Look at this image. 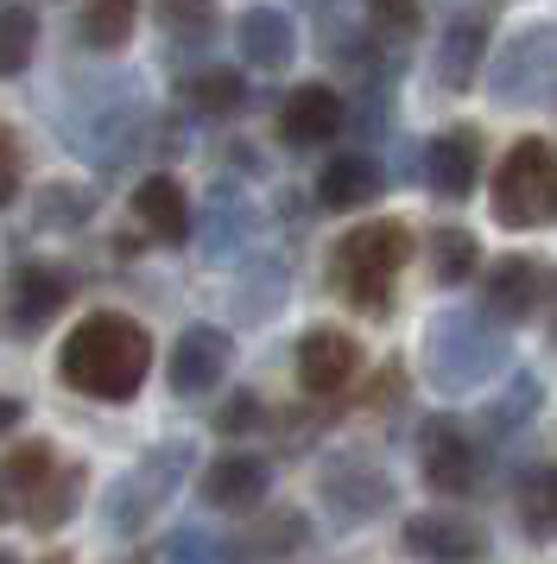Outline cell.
<instances>
[{
  "label": "cell",
  "mask_w": 557,
  "mask_h": 564,
  "mask_svg": "<svg viewBox=\"0 0 557 564\" xmlns=\"http://www.w3.org/2000/svg\"><path fill=\"white\" fill-rule=\"evenodd\" d=\"M146 375H152V336L121 311H89L70 330L64 356H57V381L89 393V400H108V406L133 400L146 387Z\"/></svg>",
  "instance_id": "cell-1"
},
{
  "label": "cell",
  "mask_w": 557,
  "mask_h": 564,
  "mask_svg": "<svg viewBox=\"0 0 557 564\" xmlns=\"http://www.w3.org/2000/svg\"><path fill=\"white\" fill-rule=\"evenodd\" d=\"M405 260H412V229L393 216H374V223H361L336 241L329 280L361 317H393V285H400Z\"/></svg>",
  "instance_id": "cell-2"
},
{
  "label": "cell",
  "mask_w": 557,
  "mask_h": 564,
  "mask_svg": "<svg viewBox=\"0 0 557 564\" xmlns=\"http://www.w3.org/2000/svg\"><path fill=\"white\" fill-rule=\"evenodd\" d=\"M494 223L501 229H545L557 223V147L520 140L494 172Z\"/></svg>",
  "instance_id": "cell-3"
},
{
  "label": "cell",
  "mask_w": 557,
  "mask_h": 564,
  "mask_svg": "<svg viewBox=\"0 0 557 564\" xmlns=\"http://www.w3.org/2000/svg\"><path fill=\"white\" fill-rule=\"evenodd\" d=\"M418 469H425V482L437 495H462V488H476L481 476V451L469 425L462 419H430L425 432H418Z\"/></svg>",
  "instance_id": "cell-4"
},
{
  "label": "cell",
  "mask_w": 557,
  "mask_h": 564,
  "mask_svg": "<svg viewBox=\"0 0 557 564\" xmlns=\"http://www.w3.org/2000/svg\"><path fill=\"white\" fill-rule=\"evenodd\" d=\"M400 539L418 564H481L488 558V533L476 520H462V513H412Z\"/></svg>",
  "instance_id": "cell-5"
},
{
  "label": "cell",
  "mask_w": 557,
  "mask_h": 564,
  "mask_svg": "<svg viewBox=\"0 0 557 564\" xmlns=\"http://www.w3.org/2000/svg\"><path fill=\"white\" fill-rule=\"evenodd\" d=\"M354 368H361V343H354L349 330H329V324H317V330L298 336V387L310 393V400L342 393V387L354 381Z\"/></svg>",
  "instance_id": "cell-6"
},
{
  "label": "cell",
  "mask_w": 557,
  "mask_h": 564,
  "mask_svg": "<svg viewBox=\"0 0 557 564\" xmlns=\"http://www.w3.org/2000/svg\"><path fill=\"white\" fill-rule=\"evenodd\" d=\"M342 121H349V102H342L329 83H304V89H292L285 108H278V140H285V147H329V140L342 133Z\"/></svg>",
  "instance_id": "cell-7"
},
{
  "label": "cell",
  "mask_w": 557,
  "mask_h": 564,
  "mask_svg": "<svg viewBox=\"0 0 557 564\" xmlns=\"http://www.w3.org/2000/svg\"><path fill=\"white\" fill-rule=\"evenodd\" d=\"M228 361H234V343H228V330H216V324H197V330H184L172 343V387L177 393H209V387H222Z\"/></svg>",
  "instance_id": "cell-8"
},
{
  "label": "cell",
  "mask_w": 557,
  "mask_h": 564,
  "mask_svg": "<svg viewBox=\"0 0 557 564\" xmlns=\"http://www.w3.org/2000/svg\"><path fill=\"white\" fill-rule=\"evenodd\" d=\"M488 32H494V7H456L450 26H444V45H437V77L450 89H469L488 57Z\"/></svg>",
  "instance_id": "cell-9"
},
{
  "label": "cell",
  "mask_w": 557,
  "mask_h": 564,
  "mask_svg": "<svg viewBox=\"0 0 557 564\" xmlns=\"http://www.w3.org/2000/svg\"><path fill=\"white\" fill-rule=\"evenodd\" d=\"M64 299H70V280L57 267L25 260V267H13V280H7V324L13 330H45L51 317L64 311Z\"/></svg>",
  "instance_id": "cell-10"
},
{
  "label": "cell",
  "mask_w": 557,
  "mask_h": 564,
  "mask_svg": "<svg viewBox=\"0 0 557 564\" xmlns=\"http://www.w3.org/2000/svg\"><path fill=\"white\" fill-rule=\"evenodd\" d=\"M51 469H57V451H51L45 437H25L20 451H7L0 457V520H25V513L39 508Z\"/></svg>",
  "instance_id": "cell-11"
},
{
  "label": "cell",
  "mask_w": 557,
  "mask_h": 564,
  "mask_svg": "<svg viewBox=\"0 0 557 564\" xmlns=\"http://www.w3.org/2000/svg\"><path fill=\"white\" fill-rule=\"evenodd\" d=\"M266 463L260 457H241V451H228V457H216L209 469L197 476V495L209 501V508L222 513H253L260 501H266Z\"/></svg>",
  "instance_id": "cell-12"
},
{
  "label": "cell",
  "mask_w": 557,
  "mask_h": 564,
  "mask_svg": "<svg viewBox=\"0 0 557 564\" xmlns=\"http://www.w3.org/2000/svg\"><path fill=\"white\" fill-rule=\"evenodd\" d=\"M481 172V133L476 128H444L425 147V178L437 197H469Z\"/></svg>",
  "instance_id": "cell-13"
},
{
  "label": "cell",
  "mask_w": 557,
  "mask_h": 564,
  "mask_svg": "<svg viewBox=\"0 0 557 564\" xmlns=\"http://www.w3.org/2000/svg\"><path fill=\"white\" fill-rule=\"evenodd\" d=\"M133 216L146 223V235L159 241H184L190 235V197H184V184L172 172H152L140 191H133Z\"/></svg>",
  "instance_id": "cell-14"
},
{
  "label": "cell",
  "mask_w": 557,
  "mask_h": 564,
  "mask_svg": "<svg viewBox=\"0 0 557 564\" xmlns=\"http://www.w3.org/2000/svg\"><path fill=\"white\" fill-rule=\"evenodd\" d=\"M380 197V165L361 153H336L317 178V204L324 209H361Z\"/></svg>",
  "instance_id": "cell-15"
},
{
  "label": "cell",
  "mask_w": 557,
  "mask_h": 564,
  "mask_svg": "<svg viewBox=\"0 0 557 564\" xmlns=\"http://www.w3.org/2000/svg\"><path fill=\"white\" fill-rule=\"evenodd\" d=\"M241 52L260 70H285L292 64V13L285 7H248L241 13Z\"/></svg>",
  "instance_id": "cell-16"
},
{
  "label": "cell",
  "mask_w": 557,
  "mask_h": 564,
  "mask_svg": "<svg viewBox=\"0 0 557 564\" xmlns=\"http://www.w3.org/2000/svg\"><path fill=\"white\" fill-rule=\"evenodd\" d=\"M538 292H545V273L532 267V260H501L494 273H488V311L501 317V324H520L538 311Z\"/></svg>",
  "instance_id": "cell-17"
},
{
  "label": "cell",
  "mask_w": 557,
  "mask_h": 564,
  "mask_svg": "<svg viewBox=\"0 0 557 564\" xmlns=\"http://www.w3.org/2000/svg\"><path fill=\"white\" fill-rule=\"evenodd\" d=\"M133 20H140V13H133L127 0H89V7L76 13V26H83V45H89V52H121L127 32H133Z\"/></svg>",
  "instance_id": "cell-18"
},
{
  "label": "cell",
  "mask_w": 557,
  "mask_h": 564,
  "mask_svg": "<svg viewBox=\"0 0 557 564\" xmlns=\"http://www.w3.org/2000/svg\"><path fill=\"white\" fill-rule=\"evenodd\" d=\"M32 45H39V13L20 7V0H7L0 7V77H20L32 64Z\"/></svg>",
  "instance_id": "cell-19"
},
{
  "label": "cell",
  "mask_w": 557,
  "mask_h": 564,
  "mask_svg": "<svg viewBox=\"0 0 557 564\" xmlns=\"http://www.w3.org/2000/svg\"><path fill=\"white\" fill-rule=\"evenodd\" d=\"M430 273H437V285H462V280H476V260H481V248H476V235L469 229H437L430 235Z\"/></svg>",
  "instance_id": "cell-20"
},
{
  "label": "cell",
  "mask_w": 557,
  "mask_h": 564,
  "mask_svg": "<svg viewBox=\"0 0 557 564\" xmlns=\"http://www.w3.org/2000/svg\"><path fill=\"white\" fill-rule=\"evenodd\" d=\"M83 482H89V476H83V463H70V469L57 463V469H51V482H45V495H39V508L25 513V527H39V533L64 527V520L76 513V495H83Z\"/></svg>",
  "instance_id": "cell-21"
},
{
  "label": "cell",
  "mask_w": 557,
  "mask_h": 564,
  "mask_svg": "<svg viewBox=\"0 0 557 564\" xmlns=\"http://www.w3.org/2000/svg\"><path fill=\"white\" fill-rule=\"evenodd\" d=\"M241 102H248V83H241V70L209 64V70H197V77H190V108H197V115H234Z\"/></svg>",
  "instance_id": "cell-22"
},
{
  "label": "cell",
  "mask_w": 557,
  "mask_h": 564,
  "mask_svg": "<svg viewBox=\"0 0 557 564\" xmlns=\"http://www.w3.org/2000/svg\"><path fill=\"white\" fill-rule=\"evenodd\" d=\"M520 520H526V533H557V463L532 469L520 482Z\"/></svg>",
  "instance_id": "cell-23"
},
{
  "label": "cell",
  "mask_w": 557,
  "mask_h": 564,
  "mask_svg": "<svg viewBox=\"0 0 557 564\" xmlns=\"http://www.w3.org/2000/svg\"><path fill=\"white\" fill-rule=\"evenodd\" d=\"M368 32L405 45V39H418V32H425V13H418V7H405V0H380L374 13H368Z\"/></svg>",
  "instance_id": "cell-24"
},
{
  "label": "cell",
  "mask_w": 557,
  "mask_h": 564,
  "mask_svg": "<svg viewBox=\"0 0 557 564\" xmlns=\"http://www.w3.org/2000/svg\"><path fill=\"white\" fill-rule=\"evenodd\" d=\"M159 20H165L172 39H190V45H203V39L216 32V13H209V7H159Z\"/></svg>",
  "instance_id": "cell-25"
},
{
  "label": "cell",
  "mask_w": 557,
  "mask_h": 564,
  "mask_svg": "<svg viewBox=\"0 0 557 564\" xmlns=\"http://www.w3.org/2000/svg\"><path fill=\"white\" fill-rule=\"evenodd\" d=\"M532 406H538V381H532V375H520V381L506 387V400H501V406H494V425H501V432H506V425H513L520 412H526V419H532Z\"/></svg>",
  "instance_id": "cell-26"
},
{
  "label": "cell",
  "mask_w": 557,
  "mask_h": 564,
  "mask_svg": "<svg viewBox=\"0 0 557 564\" xmlns=\"http://www.w3.org/2000/svg\"><path fill=\"white\" fill-rule=\"evenodd\" d=\"M20 172H25L20 140H13V128H0V204H13V197H20Z\"/></svg>",
  "instance_id": "cell-27"
},
{
  "label": "cell",
  "mask_w": 557,
  "mask_h": 564,
  "mask_svg": "<svg viewBox=\"0 0 557 564\" xmlns=\"http://www.w3.org/2000/svg\"><path fill=\"white\" fill-rule=\"evenodd\" d=\"M253 419H260V406H253V393H234V406L222 412V425H228V432H241V425H253Z\"/></svg>",
  "instance_id": "cell-28"
},
{
  "label": "cell",
  "mask_w": 557,
  "mask_h": 564,
  "mask_svg": "<svg viewBox=\"0 0 557 564\" xmlns=\"http://www.w3.org/2000/svg\"><path fill=\"white\" fill-rule=\"evenodd\" d=\"M20 419H25V400H7V393H0V437L13 432Z\"/></svg>",
  "instance_id": "cell-29"
},
{
  "label": "cell",
  "mask_w": 557,
  "mask_h": 564,
  "mask_svg": "<svg viewBox=\"0 0 557 564\" xmlns=\"http://www.w3.org/2000/svg\"><path fill=\"white\" fill-rule=\"evenodd\" d=\"M121 564H146V558H140V552H133V558H121Z\"/></svg>",
  "instance_id": "cell-30"
},
{
  "label": "cell",
  "mask_w": 557,
  "mask_h": 564,
  "mask_svg": "<svg viewBox=\"0 0 557 564\" xmlns=\"http://www.w3.org/2000/svg\"><path fill=\"white\" fill-rule=\"evenodd\" d=\"M551 349H557V324H551Z\"/></svg>",
  "instance_id": "cell-31"
},
{
  "label": "cell",
  "mask_w": 557,
  "mask_h": 564,
  "mask_svg": "<svg viewBox=\"0 0 557 564\" xmlns=\"http://www.w3.org/2000/svg\"><path fill=\"white\" fill-rule=\"evenodd\" d=\"M0 564H13V558H7V552H0Z\"/></svg>",
  "instance_id": "cell-32"
}]
</instances>
